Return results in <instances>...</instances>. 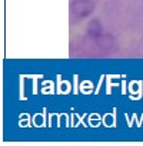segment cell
Here are the masks:
<instances>
[{
	"label": "cell",
	"instance_id": "obj_1",
	"mask_svg": "<svg viewBox=\"0 0 143 146\" xmlns=\"http://www.w3.org/2000/svg\"><path fill=\"white\" fill-rule=\"evenodd\" d=\"M93 9H95V3L92 0H75L70 5L72 17L76 20H82V19L89 17L93 13Z\"/></svg>",
	"mask_w": 143,
	"mask_h": 146
},
{
	"label": "cell",
	"instance_id": "obj_2",
	"mask_svg": "<svg viewBox=\"0 0 143 146\" xmlns=\"http://www.w3.org/2000/svg\"><path fill=\"white\" fill-rule=\"evenodd\" d=\"M87 35L90 37H93L95 40H97L99 37L103 36V27H102V23L99 20H92L87 26Z\"/></svg>",
	"mask_w": 143,
	"mask_h": 146
}]
</instances>
